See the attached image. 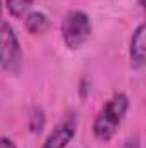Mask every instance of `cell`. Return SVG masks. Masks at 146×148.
Returning a JSON list of instances; mask_svg holds the SVG:
<instances>
[{
	"label": "cell",
	"instance_id": "obj_1",
	"mask_svg": "<svg viewBox=\"0 0 146 148\" xmlns=\"http://www.w3.org/2000/svg\"><path fill=\"white\" fill-rule=\"evenodd\" d=\"M129 110V97L122 91L113 93L108 100L100 107L96 112L93 124H91V133L96 141L100 143H108L112 138L117 134L119 127L122 126L126 115Z\"/></svg>",
	"mask_w": 146,
	"mask_h": 148
},
{
	"label": "cell",
	"instance_id": "obj_2",
	"mask_svg": "<svg viewBox=\"0 0 146 148\" xmlns=\"http://www.w3.org/2000/svg\"><path fill=\"white\" fill-rule=\"evenodd\" d=\"M91 33H93V24L84 10L79 9L69 10L60 23V36L69 50L81 48L91 38Z\"/></svg>",
	"mask_w": 146,
	"mask_h": 148
},
{
	"label": "cell",
	"instance_id": "obj_3",
	"mask_svg": "<svg viewBox=\"0 0 146 148\" xmlns=\"http://www.w3.org/2000/svg\"><path fill=\"white\" fill-rule=\"evenodd\" d=\"M24 53L14 28L0 19V69L5 74L17 76L23 69Z\"/></svg>",
	"mask_w": 146,
	"mask_h": 148
},
{
	"label": "cell",
	"instance_id": "obj_4",
	"mask_svg": "<svg viewBox=\"0 0 146 148\" xmlns=\"http://www.w3.org/2000/svg\"><path fill=\"white\" fill-rule=\"evenodd\" d=\"M76 131H77V117L74 112H69L53 126V129L45 138L41 148H67Z\"/></svg>",
	"mask_w": 146,
	"mask_h": 148
},
{
	"label": "cell",
	"instance_id": "obj_5",
	"mask_svg": "<svg viewBox=\"0 0 146 148\" xmlns=\"http://www.w3.org/2000/svg\"><path fill=\"white\" fill-rule=\"evenodd\" d=\"M145 33H146V26H145V23H141L132 31L131 40H129V64H131V67L134 71H141L145 67V62H146Z\"/></svg>",
	"mask_w": 146,
	"mask_h": 148
},
{
	"label": "cell",
	"instance_id": "obj_6",
	"mask_svg": "<svg viewBox=\"0 0 146 148\" xmlns=\"http://www.w3.org/2000/svg\"><path fill=\"white\" fill-rule=\"evenodd\" d=\"M23 19H24V29L31 36H41V35H45L50 29V26H52L50 17L45 12H41V10H29Z\"/></svg>",
	"mask_w": 146,
	"mask_h": 148
},
{
	"label": "cell",
	"instance_id": "obj_7",
	"mask_svg": "<svg viewBox=\"0 0 146 148\" xmlns=\"http://www.w3.org/2000/svg\"><path fill=\"white\" fill-rule=\"evenodd\" d=\"M35 0H5V7L9 14L16 19H23L33 7Z\"/></svg>",
	"mask_w": 146,
	"mask_h": 148
},
{
	"label": "cell",
	"instance_id": "obj_8",
	"mask_svg": "<svg viewBox=\"0 0 146 148\" xmlns=\"http://www.w3.org/2000/svg\"><path fill=\"white\" fill-rule=\"evenodd\" d=\"M45 122H46V117H45V112L41 110L40 107H33L29 112V117H28V129L31 134H38L43 131L45 127Z\"/></svg>",
	"mask_w": 146,
	"mask_h": 148
},
{
	"label": "cell",
	"instance_id": "obj_9",
	"mask_svg": "<svg viewBox=\"0 0 146 148\" xmlns=\"http://www.w3.org/2000/svg\"><path fill=\"white\" fill-rule=\"evenodd\" d=\"M120 148H141V140L138 134H131L129 138L124 140V143L120 145Z\"/></svg>",
	"mask_w": 146,
	"mask_h": 148
},
{
	"label": "cell",
	"instance_id": "obj_10",
	"mask_svg": "<svg viewBox=\"0 0 146 148\" xmlns=\"http://www.w3.org/2000/svg\"><path fill=\"white\" fill-rule=\"evenodd\" d=\"M0 148H17V145L14 143V140L7 136H0Z\"/></svg>",
	"mask_w": 146,
	"mask_h": 148
},
{
	"label": "cell",
	"instance_id": "obj_11",
	"mask_svg": "<svg viewBox=\"0 0 146 148\" xmlns=\"http://www.w3.org/2000/svg\"><path fill=\"white\" fill-rule=\"evenodd\" d=\"M0 19H2V0H0Z\"/></svg>",
	"mask_w": 146,
	"mask_h": 148
}]
</instances>
